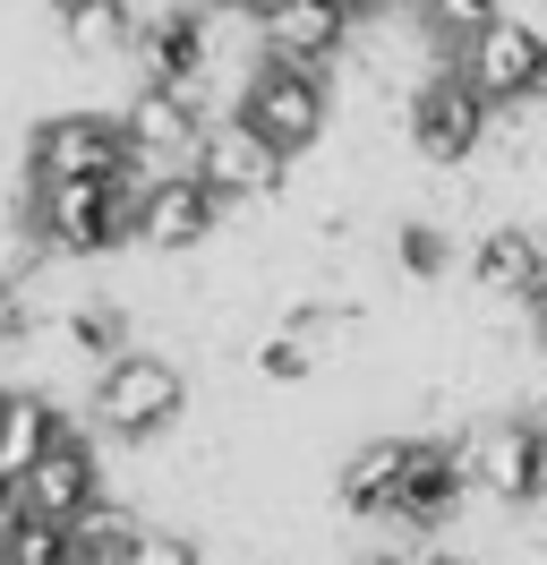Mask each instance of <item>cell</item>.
I'll return each instance as SVG.
<instances>
[{
	"label": "cell",
	"mask_w": 547,
	"mask_h": 565,
	"mask_svg": "<svg viewBox=\"0 0 547 565\" xmlns=\"http://www.w3.org/2000/svg\"><path fill=\"white\" fill-rule=\"evenodd\" d=\"M146 223V180H61V189H26V232L61 257H103V248L137 241Z\"/></svg>",
	"instance_id": "cell-1"
},
{
	"label": "cell",
	"mask_w": 547,
	"mask_h": 565,
	"mask_svg": "<svg viewBox=\"0 0 547 565\" xmlns=\"http://www.w3.org/2000/svg\"><path fill=\"white\" fill-rule=\"evenodd\" d=\"M180 403H189V377L171 369V360L154 352H120L111 369L95 377V428L111 437V446H154L171 420H180Z\"/></svg>",
	"instance_id": "cell-2"
},
{
	"label": "cell",
	"mask_w": 547,
	"mask_h": 565,
	"mask_svg": "<svg viewBox=\"0 0 547 565\" xmlns=\"http://www.w3.org/2000/svg\"><path fill=\"white\" fill-rule=\"evenodd\" d=\"M137 146L120 120L103 111H61L26 138V189H61V180H129Z\"/></svg>",
	"instance_id": "cell-3"
},
{
	"label": "cell",
	"mask_w": 547,
	"mask_h": 565,
	"mask_svg": "<svg viewBox=\"0 0 547 565\" xmlns=\"http://www.w3.org/2000/svg\"><path fill=\"white\" fill-rule=\"evenodd\" d=\"M232 120H239V129H257V138L291 163V154H308V146L325 138V77L291 70V61H266V70L248 77V95H239Z\"/></svg>",
	"instance_id": "cell-4"
},
{
	"label": "cell",
	"mask_w": 547,
	"mask_h": 565,
	"mask_svg": "<svg viewBox=\"0 0 547 565\" xmlns=\"http://www.w3.org/2000/svg\"><path fill=\"white\" fill-rule=\"evenodd\" d=\"M453 77H462L487 111H496V104H539V86H547V35H530L522 18H496V26H479V35L462 43Z\"/></svg>",
	"instance_id": "cell-5"
},
{
	"label": "cell",
	"mask_w": 547,
	"mask_h": 565,
	"mask_svg": "<svg viewBox=\"0 0 547 565\" xmlns=\"http://www.w3.org/2000/svg\"><path fill=\"white\" fill-rule=\"evenodd\" d=\"M462 471L471 489H487L496 505H530L547 489V437L530 420H487L462 437Z\"/></svg>",
	"instance_id": "cell-6"
},
{
	"label": "cell",
	"mask_w": 547,
	"mask_h": 565,
	"mask_svg": "<svg viewBox=\"0 0 547 565\" xmlns=\"http://www.w3.org/2000/svg\"><path fill=\"white\" fill-rule=\"evenodd\" d=\"M86 505H103V455H95V437L68 428L61 446L18 480V514H34V523H77Z\"/></svg>",
	"instance_id": "cell-7"
},
{
	"label": "cell",
	"mask_w": 547,
	"mask_h": 565,
	"mask_svg": "<svg viewBox=\"0 0 547 565\" xmlns=\"http://www.w3.org/2000/svg\"><path fill=\"white\" fill-rule=\"evenodd\" d=\"M189 180H197L214 206H232V198H274V189H282V154H274L257 129L223 120V129H205V138H197V163H189Z\"/></svg>",
	"instance_id": "cell-8"
},
{
	"label": "cell",
	"mask_w": 547,
	"mask_h": 565,
	"mask_svg": "<svg viewBox=\"0 0 547 565\" xmlns=\"http://www.w3.org/2000/svg\"><path fill=\"white\" fill-rule=\"evenodd\" d=\"M410 138H419V154H437V163H471L479 138H487V104H479L453 70L419 77V95H410Z\"/></svg>",
	"instance_id": "cell-9"
},
{
	"label": "cell",
	"mask_w": 547,
	"mask_h": 565,
	"mask_svg": "<svg viewBox=\"0 0 547 565\" xmlns=\"http://www.w3.org/2000/svg\"><path fill=\"white\" fill-rule=\"evenodd\" d=\"M266 18V43H274V61H291V70H308V77H325L334 70V52L351 43V9L342 0H266L257 9Z\"/></svg>",
	"instance_id": "cell-10"
},
{
	"label": "cell",
	"mask_w": 547,
	"mask_h": 565,
	"mask_svg": "<svg viewBox=\"0 0 547 565\" xmlns=\"http://www.w3.org/2000/svg\"><path fill=\"white\" fill-rule=\"evenodd\" d=\"M462 489H471V471H462V437H453V446H428V437H410V471H403V497H394V523H410V531L453 523Z\"/></svg>",
	"instance_id": "cell-11"
},
{
	"label": "cell",
	"mask_w": 547,
	"mask_h": 565,
	"mask_svg": "<svg viewBox=\"0 0 547 565\" xmlns=\"http://www.w3.org/2000/svg\"><path fill=\"white\" fill-rule=\"evenodd\" d=\"M137 61H146V86H163V95H197V77H205V26H197V18H154V26H137Z\"/></svg>",
	"instance_id": "cell-12"
},
{
	"label": "cell",
	"mask_w": 547,
	"mask_h": 565,
	"mask_svg": "<svg viewBox=\"0 0 547 565\" xmlns=\"http://www.w3.org/2000/svg\"><path fill=\"white\" fill-rule=\"evenodd\" d=\"M214 223H223V206H214L197 180L180 172V180H163V189H146V223H137V241H154V248H197Z\"/></svg>",
	"instance_id": "cell-13"
},
{
	"label": "cell",
	"mask_w": 547,
	"mask_h": 565,
	"mask_svg": "<svg viewBox=\"0 0 547 565\" xmlns=\"http://www.w3.org/2000/svg\"><path fill=\"white\" fill-rule=\"evenodd\" d=\"M120 129H129L137 154H154V163H180V146H197V95H163V86H146L129 111H120Z\"/></svg>",
	"instance_id": "cell-14"
},
{
	"label": "cell",
	"mask_w": 547,
	"mask_h": 565,
	"mask_svg": "<svg viewBox=\"0 0 547 565\" xmlns=\"http://www.w3.org/2000/svg\"><path fill=\"white\" fill-rule=\"evenodd\" d=\"M471 275H479V291H496V300H539V291H547L539 232H487L479 257H471Z\"/></svg>",
	"instance_id": "cell-15"
},
{
	"label": "cell",
	"mask_w": 547,
	"mask_h": 565,
	"mask_svg": "<svg viewBox=\"0 0 547 565\" xmlns=\"http://www.w3.org/2000/svg\"><path fill=\"white\" fill-rule=\"evenodd\" d=\"M403 471H410V437H376V446H360V455L342 462V505H351V514H394Z\"/></svg>",
	"instance_id": "cell-16"
},
{
	"label": "cell",
	"mask_w": 547,
	"mask_h": 565,
	"mask_svg": "<svg viewBox=\"0 0 547 565\" xmlns=\"http://www.w3.org/2000/svg\"><path fill=\"white\" fill-rule=\"evenodd\" d=\"M61 437L68 428H61V412H52L43 394H9V403H0V471H9V480H26Z\"/></svg>",
	"instance_id": "cell-17"
},
{
	"label": "cell",
	"mask_w": 547,
	"mask_h": 565,
	"mask_svg": "<svg viewBox=\"0 0 547 565\" xmlns=\"http://www.w3.org/2000/svg\"><path fill=\"white\" fill-rule=\"evenodd\" d=\"M68 548H77V565H137V548H146V523H137L129 505H86L77 523H68Z\"/></svg>",
	"instance_id": "cell-18"
},
{
	"label": "cell",
	"mask_w": 547,
	"mask_h": 565,
	"mask_svg": "<svg viewBox=\"0 0 547 565\" xmlns=\"http://www.w3.org/2000/svg\"><path fill=\"white\" fill-rule=\"evenodd\" d=\"M0 565H77L68 523H34V514H18V523L0 531Z\"/></svg>",
	"instance_id": "cell-19"
},
{
	"label": "cell",
	"mask_w": 547,
	"mask_h": 565,
	"mask_svg": "<svg viewBox=\"0 0 547 565\" xmlns=\"http://www.w3.org/2000/svg\"><path fill=\"white\" fill-rule=\"evenodd\" d=\"M61 26H68V43H77V52H120V43H137L129 0H86V9H68Z\"/></svg>",
	"instance_id": "cell-20"
},
{
	"label": "cell",
	"mask_w": 547,
	"mask_h": 565,
	"mask_svg": "<svg viewBox=\"0 0 547 565\" xmlns=\"http://www.w3.org/2000/svg\"><path fill=\"white\" fill-rule=\"evenodd\" d=\"M61 334H68V343H77L86 360H103V369H111V360H120V334H129V326H120V309H68V318H61Z\"/></svg>",
	"instance_id": "cell-21"
},
{
	"label": "cell",
	"mask_w": 547,
	"mask_h": 565,
	"mask_svg": "<svg viewBox=\"0 0 547 565\" xmlns=\"http://www.w3.org/2000/svg\"><path fill=\"white\" fill-rule=\"evenodd\" d=\"M257 369H266L274 386H291V377H308V369H317V334H291V326H282L274 343H257Z\"/></svg>",
	"instance_id": "cell-22"
},
{
	"label": "cell",
	"mask_w": 547,
	"mask_h": 565,
	"mask_svg": "<svg viewBox=\"0 0 547 565\" xmlns=\"http://www.w3.org/2000/svg\"><path fill=\"white\" fill-rule=\"evenodd\" d=\"M496 18H513L505 0H428V26H462V43H471L479 26H496Z\"/></svg>",
	"instance_id": "cell-23"
},
{
	"label": "cell",
	"mask_w": 547,
	"mask_h": 565,
	"mask_svg": "<svg viewBox=\"0 0 547 565\" xmlns=\"http://www.w3.org/2000/svg\"><path fill=\"white\" fill-rule=\"evenodd\" d=\"M403 266H410V275H444V266H453V248H444L437 223H410V232H403Z\"/></svg>",
	"instance_id": "cell-24"
},
{
	"label": "cell",
	"mask_w": 547,
	"mask_h": 565,
	"mask_svg": "<svg viewBox=\"0 0 547 565\" xmlns=\"http://www.w3.org/2000/svg\"><path fill=\"white\" fill-rule=\"evenodd\" d=\"M137 565H197V540H180V531H146Z\"/></svg>",
	"instance_id": "cell-25"
},
{
	"label": "cell",
	"mask_w": 547,
	"mask_h": 565,
	"mask_svg": "<svg viewBox=\"0 0 547 565\" xmlns=\"http://www.w3.org/2000/svg\"><path fill=\"white\" fill-rule=\"evenodd\" d=\"M18 523V480H9V471H0V531Z\"/></svg>",
	"instance_id": "cell-26"
},
{
	"label": "cell",
	"mask_w": 547,
	"mask_h": 565,
	"mask_svg": "<svg viewBox=\"0 0 547 565\" xmlns=\"http://www.w3.org/2000/svg\"><path fill=\"white\" fill-rule=\"evenodd\" d=\"M410 565H471V557H444V548H428V557H410Z\"/></svg>",
	"instance_id": "cell-27"
},
{
	"label": "cell",
	"mask_w": 547,
	"mask_h": 565,
	"mask_svg": "<svg viewBox=\"0 0 547 565\" xmlns=\"http://www.w3.org/2000/svg\"><path fill=\"white\" fill-rule=\"evenodd\" d=\"M530 309H539V343H547V291H539V300H530Z\"/></svg>",
	"instance_id": "cell-28"
},
{
	"label": "cell",
	"mask_w": 547,
	"mask_h": 565,
	"mask_svg": "<svg viewBox=\"0 0 547 565\" xmlns=\"http://www.w3.org/2000/svg\"><path fill=\"white\" fill-rule=\"evenodd\" d=\"M52 9H61V18H68V9H86V0H52Z\"/></svg>",
	"instance_id": "cell-29"
},
{
	"label": "cell",
	"mask_w": 547,
	"mask_h": 565,
	"mask_svg": "<svg viewBox=\"0 0 547 565\" xmlns=\"http://www.w3.org/2000/svg\"><path fill=\"white\" fill-rule=\"evenodd\" d=\"M368 565H410V557H368Z\"/></svg>",
	"instance_id": "cell-30"
},
{
	"label": "cell",
	"mask_w": 547,
	"mask_h": 565,
	"mask_svg": "<svg viewBox=\"0 0 547 565\" xmlns=\"http://www.w3.org/2000/svg\"><path fill=\"white\" fill-rule=\"evenodd\" d=\"M248 9H266V0H248Z\"/></svg>",
	"instance_id": "cell-31"
},
{
	"label": "cell",
	"mask_w": 547,
	"mask_h": 565,
	"mask_svg": "<svg viewBox=\"0 0 547 565\" xmlns=\"http://www.w3.org/2000/svg\"><path fill=\"white\" fill-rule=\"evenodd\" d=\"M0 403H9V394H0Z\"/></svg>",
	"instance_id": "cell-32"
},
{
	"label": "cell",
	"mask_w": 547,
	"mask_h": 565,
	"mask_svg": "<svg viewBox=\"0 0 547 565\" xmlns=\"http://www.w3.org/2000/svg\"><path fill=\"white\" fill-rule=\"evenodd\" d=\"M539 95H547V86H539Z\"/></svg>",
	"instance_id": "cell-33"
},
{
	"label": "cell",
	"mask_w": 547,
	"mask_h": 565,
	"mask_svg": "<svg viewBox=\"0 0 547 565\" xmlns=\"http://www.w3.org/2000/svg\"><path fill=\"white\" fill-rule=\"evenodd\" d=\"M539 403H547V394H539Z\"/></svg>",
	"instance_id": "cell-34"
}]
</instances>
